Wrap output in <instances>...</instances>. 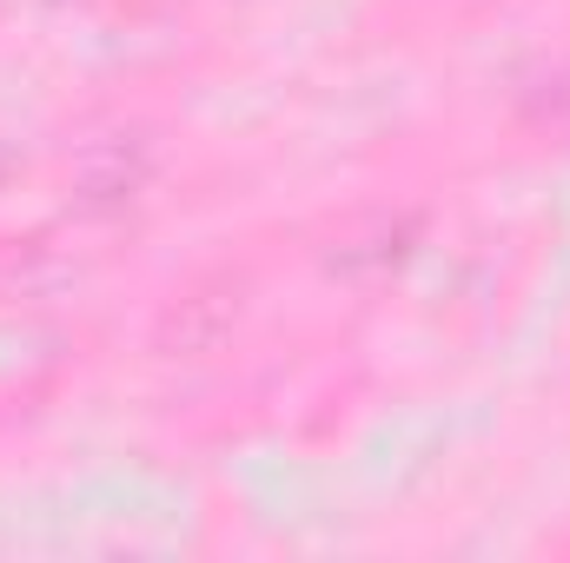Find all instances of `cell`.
<instances>
[{
    "label": "cell",
    "instance_id": "6da1fadb",
    "mask_svg": "<svg viewBox=\"0 0 570 563\" xmlns=\"http://www.w3.org/2000/svg\"><path fill=\"white\" fill-rule=\"evenodd\" d=\"M140 179H146V146L100 140L80 159V199H87V206H120V199L140 192Z\"/></svg>",
    "mask_w": 570,
    "mask_h": 563
},
{
    "label": "cell",
    "instance_id": "7a4b0ae2",
    "mask_svg": "<svg viewBox=\"0 0 570 563\" xmlns=\"http://www.w3.org/2000/svg\"><path fill=\"white\" fill-rule=\"evenodd\" d=\"M7 172H13V152H7V146H0V179H7Z\"/></svg>",
    "mask_w": 570,
    "mask_h": 563
}]
</instances>
